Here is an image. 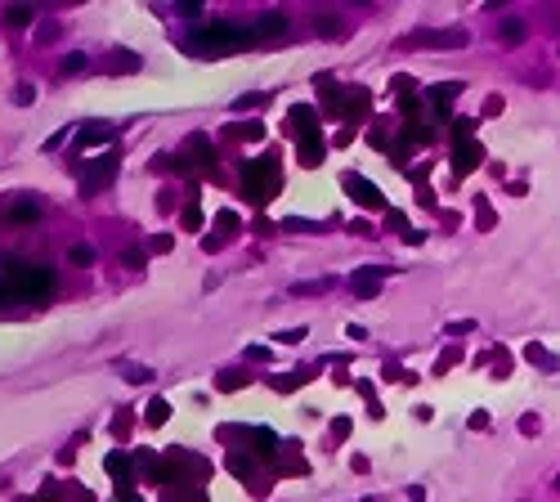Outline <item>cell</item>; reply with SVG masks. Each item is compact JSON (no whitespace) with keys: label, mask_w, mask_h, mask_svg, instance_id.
Returning a JSON list of instances; mask_svg holds the SVG:
<instances>
[{"label":"cell","mask_w":560,"mask_h":502,"mask_svg":"<svg viewBox=\"0 0 560 502\" xmlns=\"http://www.w3.org/2000/svg\"><path fill=\"white\" fill-rule=\"evenodd\" d=\"M9 283H14L18 296H27V301H41V296H50V287H54V274L50 269H23V265H9Z\"/></svg>","instance_id":"1"},{"label":"cell","mask_w":560,"mask_h":502,"mask_svg":"<svg viewBox=\"0 0 560 502\" xmlns=\"http://www.w3.org/2000/svg\"><path fill=\"white\" fill-rule=\"evenodd\" d=\"M193 41H198V45H193L198 54H224V50H242V45H251V36L238 32V27H211V32H198Z\"/></svg>","instance_id":"2"},{"label":"cell","mask_w":560,"mask_h":502,"mask_svg":"<svg viewBox=\"0 0 560 502\" xmlns=\"http://www.w3.org/2000/svg\"><path fill=\"white\" fill-rule=\"evenodd\" d=\"M381 269H359V274L355 278H350V287H355L359 291V296H376V291H381Z\"/></svg>","instance_id":"3"},{"label":"cell","mask_w":560,"mask_h":502,"mask_svg":"<svg viewBox=\"0 0 560 502\" xmlns=\"http://www.w3.org/2000/svg\"><path fill=\"white\" fill-rule=\"evenodd\" d=\"M41 220V206L27 202V198H18L14 206H9V225H36Z\"/></svg>","instance_id":"4"},{"label":"cell","mask_w":560,"mask_h":502,"mask_svg":"<svg viewBox=\"0 0 560 502\" xmlns=\"http://www.w3.org/2000/svg\"><path fill=\"white\" fill-rule=\"evenodd\" d=\"M345 189H350V198H359V202H368V206H376L381 198L368 189V180H359V175H345Z\"/></svg>","instance_id":"5"},{"label":"cell","mask_w":560,"mask_h":502,"mask_svg":"<svg viewBox=\"0 0 560 502\" xmlns=\"http://www.w3.org/2000/svg\"><path fill=\"white\" fill-rule=\"evenodd\" d=\"M497 36H502V45H520L529 32H525V23H520V18H507L502 27H497Z\"/></svg>","instance_id":"6"},{"label":"cell","mask_w":560,"mask_h":502,"mask_svg":"<svg viewBox=\"0 0 560 502\" xmlns=\"http://www.w3.org/2000/svg\"><path fill=\"white\" fill-rule=\"evenodd\" d=\"M108 134H113V130H108V126H99V121H90V126H85V130H81V139H77V149H90V144H108Z\"/></svg>","instance_id":"7"},{"label":"cell","mask_w":560,"mask_h":502,"mask_svg":"<svg viewBox=\"0 0 560 502\" xmlns=\"http://www.w3.org/2000/svg\"><path fill=\"white\" fill-rule=\"evenodd\" d=\"M525 359H529V363H538L542 372H556V368H560V359H556V354H547L542 346H529V350H525Z\"/></svg>","instance_id":"8"},{"label":"cell","mask_w":560,"mask_h":502,"mask_svg":"<svg viewBox=\"0 0 560 502\" xmlns=\"http://www.w3.org/2000/svg\"><path fill=\"white\" fill-rule=\"evenodd\" d=\"M255 32L260 36H287V18L283 14H265L260 23H255Z\"/></svg>","instance_id":"9"},{"label":"cell","mask_w":560,"mask_h":502,"mask_svg":"<svg viewBox=\"0 0 560 502\" xmlns=\"http://www.w3.org/2000/svg\"><path fill=\"white\" fill-rule=\"evenodd\" d=\"M341 27H345V23H341L336 14H319V18H314V32H319V36H341Z\"/></svg>","instance_id":"10"},{"label":"cell","mask_w":560,"mask_h":502,"mask_svg":"<svg viewBox=\"0 0 560 502\" xmlns=\"http://www.w3.org/2000/svg\"><path fill=\"white\" fill-rule=\"evenodd\" d=\"M5 23H9V27H23V23H32V9H27V5L9 9V14H5Z\"/></svg>","instance_id":"11"},{"label":"cell","mask_w":560,"mask_h":502,"mask_svg":"<svg viewBox=\"0 0 560 502\" xmlns=\"http://www.w3.org/2000/svg\"><path fill=\"white\" fill-rule=\"evenodd\" d=\"M90 261H94V251L85 247V242H81V247H72V265H81V269H85Z\"/></svg>","instance_id":"12"},{"label":"cell","mask_w":560,"mask_h":502,"mask_svg":"<svg viewBox=\"0 0 560 502\" xmlns=\"http://www.w3.org/2000/svg\"><path fill=\"white\" fill-rule=\"evenodd\" d=\"M14 99H18V103H32V99H36V90H32V85H18Z\"/></svg>","instance_id":"13"},{"label":"cell","mask_w":560,"mask_h":502,"mask_svg":"<svg viewBox=\"0 0 560 502\" xmlns=\"http://www.w3.org/2000/svg\"><path fill=\"white\" fill-rule=\"evenodd\" d=\"M126 377H130V382H148L153 372H148V368H126Z\"/></svg>","instance_id":"14"},{"label":"cell","mask_w":560,"mask_h":502,"mask_svg":"<svg viewBox=\"0 0 560 502\" xmlns=\"http://www.w3.org/2000/svg\"><path fill=\"white\" fill-rule=\"evenodd\" d=\"M81 68H85V58H81V54H72L68 63H63V72H81Z\"/></svg>","instance_id":"15"},{"label":"cell","mask_w":560,"mask_h":502,"mask_svg":"<svg viewBox=\"0 0 560 502\" xmlns=\"http://www.w3.org/2000/svg\"><path fill=\"white\" fill-rule=\"evenodd\" d=\"M547 18H552V27H560V9H552V14H547Z\"/></svg>","instance_id":"16"},{"label":"cell","mask_w":560,"mask_h":502,"mask_svg":"<svg viewBox=\"0 0 560 502\" xmlns=\"http://www.w3.org/2000/svg\"><path fill=\"white\" fill-rule=\"evenodd\" d=\"M5 291H9V287H5V283H0V301H5Z\"/></svg>","instance_id":"17"},{"label":"cell","mask_w":560,"mask_h":502,"mask_svg":"<svg viewBox=\"0 0 560 502\" xmlns=\"http://www.w3.org/2000/svg\"><path fill=\"white\" fill-rule=\"evenodd\" d=\"M556 489H560V480H556Z\"/></svg>","instance_id":"18"}]
</instances>
